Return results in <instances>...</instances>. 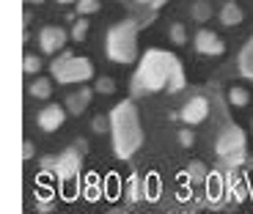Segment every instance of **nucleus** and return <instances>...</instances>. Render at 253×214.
<instances>
[{"instance_id":"f257e3e1","label":"nucleus","mask_w":253,"mask_h":214,"mask_svg":"<svg viewBox=\"0 0 253 214\" xmlns=\"http://www.w3.org/2000/svg\"><path fill=\"white\" fill-rule=\"evenodd\" d=\"M182 91L184 88V69L176 61V55L165 50H149L140 61V69L132 77V96H140L146 91Z\"/></svg>"},{"instance_id":"f03ea898","label":"nucleus","mask_w":253,"mask_h":214,"mask_svg":"<svg viewBox=\"0 0 253 214\" xmlns=\"http://www.w3.org/2000/svg\"><path fill=\"white\" fill-rule=\"evenodd\" d=\"M110 132H113V151L116 157L129 159L143 143V129L138 121V110L129 99L119 102L110 110Z\"/></svg>"},{"instance_id":"7ed1b4c3","label":"nucleus","mask_w":253,"mask_h":214,"mask_svg":"<svg viewBox=\"0 0 253 214\" xmlns=\"http://www.w3.org/2000/svg\"><path fill=\"white\" fill-rule=\"evenodd\" d=\"M135 36H138V22L135 19H124V22L110 28V33H108V58L110 61L132 63L135 55H138Z\"/></svg>"},{"instance_id":"20e7f679","label":"nucleus","mask_w":253,"mask_h":214,"mask_svg":"<svg viewBox=\"0 0 253 214\" xmlns=\"http://www.w3.org/2000/svg\"><path fill=\"white\" fill-rule=\"evenodd\" d=\"M217 157H220L223 168L237 170L245 162V132L234 124H226L217 135Z\"/></svg>"},{"instance_id":"39448f33","label":"nucleus","mask_w":253,"mask_h":214,"mask_svg":"<svg viewBox=\"0 0 253 214\" xmlns=\"http://www.w3.org/2000/svg\"><path fill=\"white\" fill-rule=\"evenodd\" d=\"M52 74L63 85H69V82H85L94 74V66H91L88 58H75L72 52H61L52 61Z\"/></svg>"},{"instance_id":"423d86ee","label":"nucleus","mask_w":253,"mask_h":214,"mask_svg":"<svg viewBox=\"0 0 253 214\" xmlns=\"http://www.w3.org/2000/svg\"><path fill=\"white\" fill-rule=\"evenodd\" d=\"M80 151H75V148H66L63 154H58V157H44L42 159V170L44 173H55L61 181H72V178H77V173H80Z\"/></svg>"},{"instance_id":"0eeeda50","label":"nucleus","mask_w":253,"mask_h":214,"mask_svg":"<svg viewBox=\"0 0 253 214\" xmlns=\"http://www.w3.org/2000/svg\"><path fill=\"white\" fill-rule=\"evenodd\" d=\"M39 44H42L44 52H50V55L52 52H61L63 44H66V31H63V28H55V25L44 28L42 36H39Z\"/></svg>"},{"instance_id":"6e6552de","label":"nucleus","mask_w":253,"mask_h":214,"mask_svg":"<svg viewBox=\"0 0 253 214\" xmlns=\"http://www.w3.org/2000/svg\"><path fill=\"white\" fill-rule=\"evenodd\" d=\"M207 115H209V102L204 99V96H193V99L184 105V110H182L184 124H198V121H204Z\"/></svg>"},{"instance_id":"1a4fd4ad","label":"nucleus","mask_w":253,"mask_h":214,"mask_svg":"<svg viewBox=\"0 0 253 214\" xmlns=\"http://www.w3.org/2000/svg\"><path fill=\"white\" fill-rule=\"evenodd\" d=\"M196 50L201 52V55H209V58H215L223 52V41L215 36L212 31H198L196 36Z\"/></svg>"},{"instance_id":"9d476101","label":"nucleus","mask_w":253,"mask_h":214,"mask_svg":"<svg viewBox=\"0 0 253 214\" xmlns=\"http://www.w3.org/2000/svg\"><path fill=\"white\" fill-rule=\"evenodd\" d=\"M61 124H63V107L50 105L39 113V126H42L44 132H52V129H58Z\"/></svg>"},{"instance_id":"9b49d317","label":"nucleus","mask_w":253,"mask_h":214,"mask_svg":"<svg viewBox=\"0 0 253 214\" xmlns=\"http://www.w3.org/2000/svg\"><path fill=\"white\" fill-rule=\"evenodd\" d=\"M91 88H80L77 94H72V96H66V110L69 113H83L85 107H88V102H91Z\"/></svg>"},{"instance_id":"f8f14e48","label":"nucleus","mask_w":253,"mask_h":214,"mask_svg":"<svg viewBox=\"0 0 253 214\" xmlns=\"http://www.w3.org/2000/svg\"><path fill=\"white\" fill-rule=\"evenodd\" d=\"M240 71H242V77L253 80V38L242 47V52H240Z\"/></svg>"},{"instance_id":"ddd939ff","label":"nucleus","mask_w":253,"mask_h":214,"mask_svg":"<svg viewBox=\"0 0 253 214\" xmlns=\"http://www.w3.org/2000/svg\"><path fill=\"white\" fill-rule=\"evenodd\" d=\"M220 19H223V25H240L242 22V8L234 6V3H228V6L220 11Z\"/></svg>"},{"instance_id":"4468645a","label":"nucleus","mask_w":253,"mask_h":214,"mask_svg":"<svg viewBox=\"0 0 253 214\" xmlns=\"http://www.w3.org/2000/svg\"><path fill=\"white\" fill-rule=\"evenodd\" d=\"M184 176H187V181L190 184H204L207 181V168H204L201 162H190V168H187V173H184Z\"/></svg>"},{"instance_id":"2eb2a0df","label":"nucleus","mask_w":253,"mask_h":214,"mask_svg":"<svg viewBox=\"0 0 253 214\" xmlns=\"http://www.w3.org/2000/svg\"><path fill=\"white\" fill-rule=\"evenodd\" d=\"M31 96H36V99H44V96H50V80H36L31 85Z\"/></svg>"},{"instance_id":"dca6fc26","label":"nucleus","mask_w":253,"mask_h":214,"mask_svg":"<svg viewBox=\"0 0 253 214\" xmlns=\"http://www.w3.org/2000/svg\"><path fill=\"white\" fill-rule=\"evenodd\" d=\"M140 195H143V184L138 181V176H132V178H129V201L138 203Z\"/></svg>"},{"instance_id":"f3484780","label":"nucleus","mask_w":253,"mask_h":214,"mask_svg":"<svg viewBox=\"0 0 253 214\" xmlns=\"http://www.w3.org/2000/svg\"><path fill=\"white\" fill-rule=\"evenodd\" d=\"M77 11H80V14L99 11V0H77Z\"/></svg>"},{"instance_id":"a211bd4d","label":"nucleus","mask_w":253,"mask_h":214,"mask_svg":"<svg viewBox=\"0 0 253 214\" xmlns=\"http://www.w3.org/2000/svg\"><path fill=\"white\" fill-rule=\"evenodd\" d=\"M228 99H231V105H237V107H245V105H248V94H245L242 88H231Z\"/></svg>"},{"instance_id":"6ab92c4d","label":"nucleus","mask_w":253,"mask_h":214,"mask_svg":"<svg viewBox=\"0 0 253 214\" xmlns=\"http://www.w3.org/2000/svg\"><path fill=\"white\" fill-rule=\"evenodd\" d=\"M85 31H88V22H85V19H77V22H75V31H72L75 41H83V38H85Z\"/></svg>"},{"instance_id":"aec40b11","label":"nucleus","mask_w":253,"mask_h":214,"mask_svg":"<svg viewBox=\"0 0 253 214\" xmlns=\"http://www.w3.org/2000/svg\"><path fill=\"white\" fill-rule=\"evenodd\" d=\"M209 14H212V11H209V6H207V3H196V6H193V17H196L198 22L209 19Z\"/></svg>"},{"instance_id":"412c9836","label":"nucleus","mask_w":253,"mask_h":214,"mask_svg":"<svg viewBox=\"0 0 253 214\" xmlns=\"http://www.w3.org/2000/svg\"><path fill=\"white\" fill-rule=\"evenodd\" d=\"M22 66H25V71H28V74H36V71L42 69V61H39L36 55H28V58H25V63H22Z\"/></svg>"},{"instance_id":"4be33fe9","label":"nucleus","mask_w":253,"mask_h":214,"mask_svg":"<svg viewBox=\"0 0 253 214\" xmlns=\"http://www.w3.org/2000/svg\"><path fill=\"white\" fill-rule=\"evenodd\" d=\"M96 91H102V94H113V91H116V82L108 80V77H102V80H96Z\"/></svg>"},{"instance_id":"5701e85b","label":"nucleus","mask_w":253,"mask_h":214,"mask_svg":"<svg viewBox=\"0 0 253 214\" xmlns=\"http://www.w3.org/2000/svg\"><path fill=\"white\" fill-rule=\"evenodd\" d=\"M171 38L176 41V44H184V38H187L184 36V28L182 25H171Z\"/></svg>"},{"instance_id":"b1692460","label":"nucleus","mask_w":253,"mask_h":214,"mask_svg":"<svg viewBox=\"0 0 253 214\" xmlns=\"http://www.w3.org/2000/svg\"><path fill=\"white\" fill-rule=\"evenodd\" d=\"M179 143H182L184 148H190V145H193V132H187V129H184V132L179 135Z\"/></svg>"},{"instance_id":"393cba45","label":"nucleus","mask_w":253,"mask_h":214,"mask_svg":"<svg viewBox=\"0 0 253 214\" xmlns=\"http://www.w3.org/2000/svg\"><path fill=\"white\" fill-rule=\"evenodd\" d=\"M108 126H110V118L108 121H105V118H94V129H96V132H105Z\"/></svg>"},{"instance_id":"a878e982","label":"nucleus","mask_w":253,"mask_h":214,"mask_svg":"<svg viewBox=\"0 0 253 214\" xmlns=\"http://www.w3.org/2000/svg\"><path fill=\"white\" fill-rule=\"evenodd\" d=\"M138 3H146V6L152 8V11H157V8H160V6H163L165 0H138Z\"/></svg>"},{"instance_id":"bb28decb","label":"nucleus","mask_w":253,"mask_h":214,"mask_svg":"<svg viewBox=\"0 0 253 214\" xmlns=\"http://www.w3.org/2000/svg\"><path fill=\"white\" fill-rule=\"evenodd\" d=\"M22 157H25V159L33 157V143H31V140H25V145H22Z\"/></svg>"},{"instance_id":"cd10ccee","label":"nucleus","mask_w":253,"mask_h":214,"mask_svg":"<svg viewBox=\"0 0 253 214\" xmlns=\"http://www.w3.org/2000/svg\"><path fill=\"white\" fill-rule=\"evenodd\" d=\"M58 3H75V0H58Z\"/></svg>"},{"instance_id":"c85d7f7f","label":"nucleus","mask_w":253,"mask_h":214,"mask_svg":"<svg viewBox=\"0 0 253 214\" xmlns=\"http://www.w3.org/2000/svg\"><path fill=\"white\" fill-rule=\"evenodd\" d=\"M28 3H42V0H28Z\"/></svg>"}]
</instances>
